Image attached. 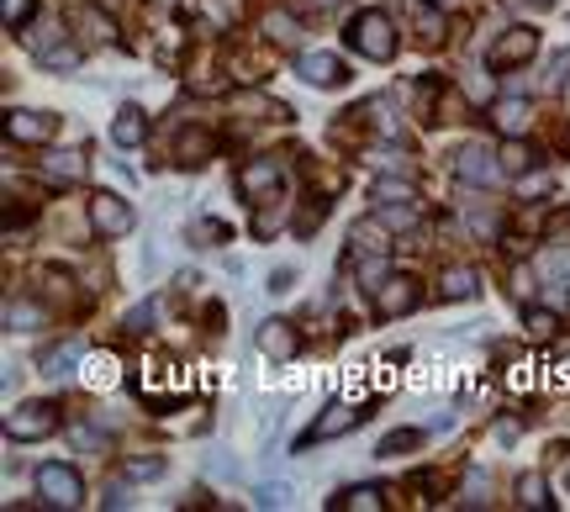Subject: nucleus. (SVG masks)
<instances>
[{
  "mask_svg": "<svg viewBox=\"0 0 570 512\" xmlns=\"http://www.w3.org/2000/svg\"><path fill=\"white\" fill-rule=\"evenodd\" d=\"M22 43H27V54L43 69H54V74H69V69H80V43L59 27V22H32L27 32H16Z\"/></svg>",
  "mask_w": 570,
  "mask_h": 512,
  "instance_id": "nucleus-1",
  "label": "nucleus"
},
{
  "mask_svg": "<svg viewBox=\"0 0 570 512\" xmlns=\"http://www.w3.org/2000/svg\"><path fill=\"white\" fill-rule=\"evenodd\" d=\"M349 48L370 63H391L396 59V27H391L386 11H360L349 22Z\"/></svg>",
  "mask_w": 570,
  "mask_h": 512,
  "instance_id": "nucleus-2",
  "label": "nucleus"
},
{
  "mask_svg": "<svg viewBox=\"0 0 570 512\" xmlns=\"http://www.w3.org/2000/svg\"><path fill=\"white\" fill-rule=\"evenodd\" d=\"M48 433H59V407L54 402H22V407L5 412V439H16V444H37Z\"/></svg>",
  "mask_w": 570,
  "mask_h": 512,
  "instance_id": "nucleus-3",
  "label": "nucleus"
},
{
  "mask_svg": "<svg viewBox=\"0 0 570 512\" xmlns=\"http://www.w3.org/2000/svg\"><path fill=\"white\" fill-rule=\"evenodd\" d=\"M37 497H43L48 508H80V502H85V481H80V470H69L63 459H48V465H37Z\"/></svg>",
  "mask_w": 570,
  "mask_h": 512,
  "instance_id": "nucleus-4",
  "label": "nucleus"
},
{
  "mask_svg": "<svg viewBox=\"0 0 570 512\" xmlns=\"http://www.w3.org/2000/svg\"><path fill=\"white\" fill-rule=\"evenodd\" d=\"M534 54H539V32L534 27H508L491 48H486V69H491V74H512L517 63H528Z\"/></svg>",
  "mask_w": 570,
  "mask_h": 512,
  "instance_id": "nucleus-5",
  "label": "nucleus"
},
{
  "mask_svg": "<svg viewBox=\"0 0 570 512\" xmlns=\"http://www.w3.org/2000/svg\"><path fill=\"white\" fill-rule=\"evenodd\" d=\"M370 418V407H354V402H333V407H323L317 412V422L306 428L296 439V450H306V444H323V439H344V433H354L360 422Z\"/></svg>",
  "mask_w": 570,
  "mask_h": 512,
  "instance_id": "nucleus-6",
  "label": "nucleus"
},
{
  "mask_svg": "<svg viewBox=\"0 0 570 512\" xmlns=\"http://www.w3.org/2000/svg\"><path fill=\"white\" fill-rule=\"evenodd\" d=\"M418 302H422V286L412 280V275H386V280L370 291V306H375V317H381V323H391V317H407Z\"/></svg>",
  "mask_w": 570,
  "mask_h": 512,
  "instance_id": "nucleus-7",
  "label": "nucleus"
},
{
  "mask_svg": "<svg viewBox=\"0 0 570 512\" xmlns=\"http://www.w3.org/2000/svg\"><path fill=\"white\" fill-rule=\"evenodd\" d=\"M5 138H11V143H32V149H48V143L59 138V117H54V112L11 106V112H5Z\"/></svg>",
  "mask_w": 570,
  "mask_h": 512,
  "instance_id": "nucleus-8",
  "label": "nucleus"
},
{
  "mask_svg": "<svg viewBox=\"0 0 570 512\" xmlns=\"http://www.w3.org/2000/svg\"><path fill=\"white\" fill-rule=\"evenodd\" d=\"M497 159H502V153H497ZM497 159H491V149H486V143H465V149L454 153L450 175L460 185H480V190H486V185L502 181V164H497Z\"/></svg>",
  "mask_w": 570,
  "mask_h": 512,
  "instance_id": "nucleus-9",
  "label": "nucleus"
},
{
  "mask_svg": "<svg viewBox=\"0 0 570 512\" xmlns=\"http://www.w3.org/2000/svg\"><path fill=\"white\" fill-rule=\"evenodd\" d=\"M181 11L196 22V32H211V37H222V32L239 27L243 16V0H181Z\"/></svg>",
  "mask_w": 570,
  "mask_h": 512,
  "instance_id": "nucleus-10",
  "label": "nucleus"
},
{
  "mask_svg": "<svg viewBox=\"0 0 570 512\" xmlns=\"http://www.w3.org/2000/svg\"><path fill=\"white\" fill-rule=\"evenodd\" d=\"M254 338H259V354L275 364H291L301 354V333H296V323H286V317H265Z\"/></svg>",
  "mask_w": 570,
  "mask_h": 512,
  "instance_id": "nucleus-11",
  "label": "nucleus"
},
{
  "mask_svg": "<svg viewBox=\"0 0 570 512\" xmlns=\"http://www.w3.org/2000/svg\"><path fill=\"white\" fill-rule=\"evenodd\" d=\"M91 228L95 238H121V233H132V207L112 190H101V196H91Z\"/></svg>",
  "mask_w": 570,
  "mask_h": 512,
  "instance_id": "nucleus-12",
  "label": "nucleus"
},
{
  "mask_svg": "<svg viewBox=\"0 0 570 512\" xmlns=\"http://www.w3.org/2000/svg\"><path fill=\"white\" fill-rule=\"evenodd\" d=\"M217 149H222V138L211 127H181L175 132V164L181 170H201L207 159H217Z\"/></svg>",
  "mask_w": 570,
  "mask_h": 512,
  "instance_id": "nucleus-13",
  "label": "nucleus"
},
{
  "mask_svg": "<svg viewBox=\"0 0 570 512\" xmlns=\"http://www.w3.org/2000/svg\"><path fill=\"white\" fill-rule=\"evenodd\" d=\"M280 181H286V164L280 159H248L239 170V190L248 201H265L270 190H280Z\"/></svg>",
  "mask_w": 570,
  "mask_h": 512,
  "instance_id": "nucleus-14",
  "label": "nucleus"
},
{
  "mask_svg": "<svg viewBox=\"0 0 570 512\" xmlns=\"http://www.w3.org/2000/svg\"><path fill=\"white\" fill-rule=\"evenodd\" d=\"M296 74L306 80V85H317V91H338L349 74H344V63H338V54H328V48H317V54H296Z\"/></svg>",
  "mask_w": 570,
  "mask_h": 512,
  "instance_id": "nucleus-15",
  "label": "nucleus"
},
{
  "mask_svg": "<svg viewBox=\"0 0 570 512\" xmlns=\"http://www.w3.org/2000/svg\"><path fill=\"white\" fill-rule=\"evenodd\" d=\"M412 37H418L422 48H439L450 37V11L439 0H418L412 5Z\"/></svg>",
  "mask_w": 570,
  "mask_h": 512,
  "instance_id": "nucleus-16",
  "label": "nucleus"
},
{
  "mask_svg": "<svg viewBox=\"0 0 570 512\" xmlns=\"http://www.w3.org/2000/svg\"><path fill=\"white\" fill-rule=\"evenodd\" d=\"M491 127H497L502 138H523V132L534 127V106H528L523 95H502V101L491 106Z\"/></svg>",
  "mask_w": 570,
  "mask_h": 512,
  "instance_id": "nucleus-17",
  "label": "nucleus"
},
{
  "mask_svg": "<svg viewBox=\"0 0 570 512\" xmlns=\"http://www.w3.org/2000/svg\"><path fill=\"white\" fill-rule=\"evenodd\" d=\"M450 80H439V74H422L418 80V91H412V106H418V121H444V101H450Z\"/></svg>",
  "mask_w": 570,
  "mask_h": 512,
  "instance_id": "nucleus-18",
  "label": "nucleus"
},
{
  "mask_svg": "<svg viewBox=\"0 0 570 512\" xmlns=\"http://www.w3.org/2000/svg\"><path fill=\"white\" fill-rule=\"evenodd\" d=\"M112 143H117V149H143V143H149V117H143V106H121L117 117H112Z\"/></svg>",
  "mask_w": 570,
  "mask_h": 512,
  "instance_id": "nucleus-19",
  "label": "nucleus"
},
{
  "mask_svg": "<svg viewBox=\"0 0 570 512\" xmlns=\"http://www.w3.org/2000/svg\"><path fill=\"white\" fill-rule=\"evenodd\" d=\"M386 222L381 217H370V222H354V233H349V254L354 259H370V254H391V243H386Z\"/></svg>",
  "mask_w": 570,
  "mask_h": 512,
  "instance_id": "nucleus-20",
  "label": "nucleus"
},
{
  "mask_svg": "<svg viewBox=\"0 0 570 512\" xmlns=\"http://www.w3.org/2000/svg\"><path fill=\"white\" fill-rule=\"evenodd\" d=\"M439 291H444V302H476L480 296V275L470 265H444L439 275Z\"/></svg>",
  "mask_w": 570,
  "mask_h": 512,
  "instance_id": "nucleus-21",
  "label": "nucleus"
},
{
  "mask_svg": "<svg viewBox=\"0 0 570 512\" xmlns=\"http://www.w3.org/2000/svg\"><path fill=\"white\" fill-rule=\"evenodd\" d=\"M37 170H43L54 185H80L91 164H85L80 153H43V159H37Z\"/></svg>",
  "mask_w": 570,
  "mask_h": 512,
  "instance_id": "nucleus-22",
  "label": "nucleus"
},
{
  "mask_svg": "<svg viewBox=\"0 0 570 512\" xmlns=\"http://www.w3.org/2000/svg\"><path fill=\"white\" fill-rule=\"evenodd\" d=\"M43 323H48V302H22V296L5 302V328L11 333H37Z\"/></svg>",
  "mask_w": 570,
  "mask_h": 512,
  "instance_id": "nucleus-23",
  "label": "nucleus"
},
{
  "mask_svg": "<svg viewBox=\"0 0 570 512\" xmlns=\"http://www.w3.org/2000/svg\"><path fill=\"white\" fill-rule=\"evenodd\" d=\"M80 360H85V349H80L74 338H63V344H48V349L37 354V370H43V375H69Z\"/></svg>",
  "mask_w": 570,
  "mask_h": 512,
  "instance_id": "nucleus-24",
  "label": "nucleus"
},
{
  "mask_svg": "<svg viewBox=\"0 0 570 512\" xmlns=\"http://www.w3.org/2000/svg\"><path fill=\"white\" fill-rule=\"evenodd\" d=\"M333 512H381L386 508V491L381 486H349V491H338L328 502Z\"/></svg>",
  "mask_w": 570,
  "mask_h": 512,
  "instance_id": "nucleus-25",
  "label": "nucleus"
},
{
  "mask_svg": "<svg viewBox=\"0 0 570 512\" xmlns=\"http://www.w3.org/2000/svg\"><path fill=\"white\" fill-rule=\"evenodd\" d=\"M121 476H127V481H159V476H164V454H153V450L127 454V459H121Z\"/></svg>",
  "mask_w": 570,
  "mask_h": 512,
  "instance_id": "nucleus-26",
  "label": "nucleus"
},
{
  "mask_svg": "<svg viewBox=\"0 0 570 512\" xmlns=\"http://www.w3.org/2000/svg\"><path fill=\"white\" fill-rule=\"evenodd\" d=\"M74 22H80V32H85L91 43H117V22H112V16H101V5H80V11H74Z\"/></svg>",
  "mask_w": 570,
  "mask_h": 512,
  "instance_id": "nucleus-27",
  "label": "nucleus"
},
{
  "mask_svg": "<svg viewBox=\"0 0 570 512\" xmlns=\"http://www.w3.org/2000/svg\"><path fill=\"white\" fill-rule=\"evenodd\" d=\"M265 37H270L275 48H296V43H301V22L291 16V11H270V16H265Z\"/></svg>",
  "mask_w": 570,
  "mask_h": 512,
  "instance_id": "nucleus-28",
  "label": "nucleus"
},
{
  "mask_svg": "<svg viewBox=\"0 0 570 512\" xmlns=\"http://www.w3.org/2000/svg\"><path fill=\"white\" fill-rule=\"evenodd\" d=\"M370 201H418V190H412L407 170H402V175H381V181H370Z\"/></svg>",
  "mask_w": 570,
  "mask_h": 512,
  "instance_id": "nucleus-29",
  "label": "nucleus"
},
{
  "mask_svg": "<svg viewBox=\"0 0 570 512\" xmlns=\"http://www.w3.org/2000/svg\"><path fill=\"white\" fill-rule=\"evenodd\" d=\"M375 217L386 222L391 233H412V228H418V201H381Z\"/></svg>",
  "mask_w": 570,
  "mask_h": 512,
  "instance_id": "nucleus-30",
  "label": "nucleus"
},
{
  "mask_svg": "<svg viewBox=\"0 0 570 512\" xmlns=\"http://www.w3.org/2000/svg\"><path fill=\"white\" fill-rule=\"evenodd\" d=\"M422 444V428H391L386 439L375 444V459H402L407 450H418Z\"/></svg>",
  "mask_w": 570,
  "mask_h": 512,
  "instance_id": "nucleus-31",
  "label": "nucleus"
},
{
  "mask_svg": "<svg viewBox=\"0 0 570 512\" xmlns=\"http://www.w3.org/2000/svg\"><path fill=\"white\" fill-rule=\"evenodd\" d=\"M85 381H91L95 392H101V386H117V381H121V360H117V354H91V360H85Z\"/></svg>",
  "mask_w": 570,
  "mask_h": 512,
  "instance_id": "nucleus-32",
  "label": "nucleus"
},
{
  "mask_svg": "<svg viewBox=\"0 0 570 512\" xmlns=\"http://www.w3.org/2000/svg\"><path fill=\"white\" fill-rule=\"evenodd\" d=\"M159 312H164V306H159V302L149 296V302H138L132 312H127V317H121V328L132 333V338H143V333H153V323H159Z\"/></svg>",
  "mask_w": 570,
  "mask_h": 512,
  "instance_id": "nucleus-33",
  "label": "nucleus"
},
{
  "mask_svg": "<svg viewBox=\"0 0 570 512\" xmlns=\"http://www.w3.org/2000/svg\"><path fill=\"white\" fill-rule=\"evenodd\" d=\"M528 338H534V344L560 338V317H555V312H544V306H528Z\"/></svg>",
  "mask_w": 570,
  "mask_h": 512,
  "instance_id": "nucleus-34",
  "label": "nucleus"
},
{
  "mask_svg": "<svg viewBox=\"0 0 570 512\" xmlns=\"http://www.w3.org/2000/svg\"><path fill=\"white\" fill-rule=\"evenodd\" d=\"M43 296H48V302H63V296L74 302V275H63L59 265H48V270H43Z\"/></svg>",
  "mask_w": 570,
  "mask_h": 512,
  "instance_id": "nucleus-35",
  "label": "nucleus"
},
{
  "mask_svg": "<svg viewBox=\"0 0 570 512\" xmlns=\"http://www.w3.org/2000/svg\"><path fill=\"white\" fill-rule=\"evenodd\" d=\"M528 164H534L528 143H523V138H508V143H502V170H508V175H523Z\"/></svg>",
  "mask_w": 570,
  "mask_h": 512,
  "instance_id": "nucleus-36",
  "label": "nucleus"
},
{
  "mask_svg": "<svg viewBox=\"0 0 570 512\" xmlns=\"http://www.w3.org/2000/svg\"><path fill=\"white\" fill-rule=\"evenodd\" d=\"M486 491H491L486 470H470V476H465V491H460V508H486V502H491Z\"/></svg>",
  "mask_w": 570,
  "mask_h": 512,
  "instance_id": "nucleus-37",
  "label": "nucleus"
},
{
  "mask_svg": "<svg viewBox=\"0 0 570 512\" xmlns=\"http://www.w3.org/2000/svg\"><path fill=\"white\" fill-rule=\"evenodd\" d=\"M323 217H328V196H306V207H301V217L291 222V228H296L301 238H306V233H312V228H317Z\"/></svg>",
  "mask_w": 570,
  "mask_h": 512,
  "instance_id": "nucleus-38",
  "label": "nucleus"
},
{
  "mask_svg": "<svg viewBox=\"0 0 570 512\" xmlns=\"http://www.w3.org/2000/svg\"><path fill=\"white\" fill-rule=\"evenodd\" d=\"M32 22H37V0H5V27L27 32Z\"/></svg>",
  "mask_w": 570,
  "mask_h": 512,
  "instance_id": "nucleus-39",
  "label": "nucleus"
},
{
  "mask_svg": "<svg viewBox=\"0 0 570 512\" xmlns=\"http://www.w3.org/2000/svg\"><path fill=\"white\" fill-rule=\"evenodd\" d=\"M517 508H549L544 476H523V481H517Z\"/></svg>",
  "mask_w": 570,
  "mask_h": 512,
  "instance_id": "nucleus-40",
  "label": "nucleus"
},
{
  "mask_svg": "<svg viewBox=\"0 0 570 512\" xmlns=\"http://www.w3.org/2000/svg\"><path fill=\"white\" fill-rule=\"evenodd\" d=\"M354 265H360V286H364V291H375V286H381V280L391 275L386 254H370V259H354Z\"/></svg>",
  "mask_w": 570,
  "mask_h": 512,
  "instance_id": "nucleus-41",
  "label": "nucleus"
},
{
  "mask_svg": "<svg viewBox=\"0 0 570 512\" xmlns=\"http://www.w3.org/2000/svg\"><path fill=\"white\" fill-rule=\"evenodd\" d=\"M470 233H476L480 243H491L497 233H502V217H497V211H486V207H476V211H470Z\"/></svg>",
  "mask_w": 570,
  "mask_h": 512,
  "instance_id": "nucleus-42",
  "label": "nucleus"
},
{
  "mask_svg": "<svg viewBox=\"0 0 570 512\" xmlns=\"http://www.w3.org/2000/svg\"><path fill=\"white\" fill-rule=\"evenodd\" d=\"M280 222H286V211H280V207H259V211H254V238H270Z\"/></svg>",
  "mask_w": 570,
  "mask_h": 512,
  "instance_id": "nucleus-43",
  "label": "nucleus"
},
{
  "mask_svg": "<svg viewBox=\"0 0 570 512\" xmlns=\"http://www.w3.org/2000/svg\"><path fill=\"white\" fill-rule=\"evenodd\" d=\"M22 222H32V207H22V201H5V238L16 243V233H22Z\"/></svg>",
  "mask_w": 570,
  "mask_h": 512,
  "instance_id": "nucleus-44",
  "label": "nucleus"
},
{
  "mask_svg": "<svg viewBox=\"0 0 570 512\" xmlns=\"http://www.w3.org/2000/svg\"><path fill=\"white\" fill-rule=\"evenodd\" d=\"M254 502H259V508H286V502H291V486H259Z\"/></svg>",
  "mask_w": 570,
  "mask_h": 512,
  "instance_id": "nucleus-45",
  "label": "nucleus"
},
{
  "mask_svg": "<svg viewBox=\"0 0 570 512\" xmlns=\"http://www.w3.org/2000/svg\"><path fill=\"white\" fill-rule=\"evenodd\" d=\"M291 286H296V270H291V265H280V270H270V286H265V291H270V296H286Z\"/></svg>",
  "mask_w": 570,
  "mask_h": 512,
  "instance_id": "nucleus-46",
  "label": "nucleus"
},
{
  "mask_svg": "<svg viewBox=\"0 0 570 512\" xmlns=\"http://www.w3.org/2000/svg\"><path fill=\"white\" fill-rule=\"evenodd\" d=\"M201 323H207V333H222V323H228V306L207 302V306H201Z\"/></svg>",
  "mask_w": 570,
  "mask_h": 512,
  "instance_id": "nucleus-47",
  "label": "nucleus"
},
{
  "mask_svg": "<svg viewBox=\"0 0 570 512\" xmlns=\"http://www.w3.org/2000/svg\"><path fill=\"white\" fill-rule=\"evenodd\" d=\"M190 233H201V238H211V243H228L233 233H228V222H196Z\"/></svg>",
  "mask_w": 570,
  "mask_h": 512,
  "instance_id": "nucleus-48",
  "label": "nucleus"
},
{
  "mask_svg": "<svg viewBox=\"0 0 570 512\" xmlns=\"http://www.w3.org/2000/svg\"><path fill=\"white\" fill-rule=\"evenodd\" d=\"M74 444L80 450H101V428H74Z\"/></svg>",
  "mask_w": 570,
  "mask_h": 512,
  "instance_id": "nucleus-49",
  "label": "nucleus"
},
{
  "mask_svg": "<svg viewBox=\"0 0 570 512\" xmlns=\"http://www.w3.org/2000/svg\"><path fill=\"white\" fill-rule=\"evenodd\" d=\"M101 502H106V508H127V486H106Z\"/></svg>",
  "mask_w": 570,
  "mask_h": 512,
  "instance_id": "nucleus-50",
  "label": "nucleus"
},
{
  "mask_svg": "<svg viewBox=\"0 0 570 512\" xmlns=\"http://www.w3.org/2000/svg\"><path fill=\"white\" fill-rule=\"evenodd\" d=\"M528 5H555V0H528Z\"/></svg>",
  "mask_w": 570,
  "mask_h": 512,
  "instance_id": "nucleus-51",
  "label": "nucleus"
},
{
  "mask_svg": "<svg viewBox=\"0 0 570 512\" xmlns=\"http://www.w3.org/2000/svg\"><path fill=\"white\" fill-rule=\"evenodd\" d=\"M566 486H570V476H566Z\"/></svg>",
  "mask_w": 570,
  "mask_h": 512,
  "instance_id": "nucleus-52",
  "label": "nucleus"
}]
</instances>
